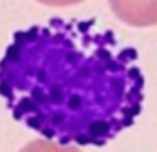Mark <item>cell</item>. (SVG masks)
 Here are the masks:
<instances>
[{
  "label": "cell",
  "instance_id": "cell-1",
  "mask_svg": "<svg viewBox=\"0 0 157 152\" xmlns=\"http://www.w3.org/2000/svg\"><path fill=\"white\" fill-rule=\"evenodd\" d=\"M0 97L48 141L104 146L144 102L137 50L94 21L54 17L13 34L0 59Z\"/></svg>",
  "mask_w": 157,
  "mask_h": 152
},
{
  "label": "cell",
  "instance_id": "cell-2",
  "mask_svg": "<svg viewBox=\"0 0 157 152\" xmlns=\"http://www.w3.org/2000/svg\"><path fill=\"white\" fill-rule=\"evenodd\" d=\"M109 8L128 26L148 28L157 24V0H109Z\"/></svg>",
  "mask_w": 157,
  "mask_h": 152
},
{
  "label": "cell",
  "instance_id": "cell-3",
  "mask_svg": "<svg viewBox=\"0 0 157 152\" xmlns=\"http://www.w3.org/2000/svg\"><path fill=\"white\" fill-rule=\"evenodd\" d=\"M37 2L44 6H52V8H68V6H76L83 2V0H37Z\"/></svg>",
  "mask_w": 157,
  "mask_h": 152
}]
</instances>
